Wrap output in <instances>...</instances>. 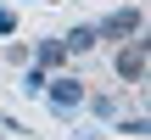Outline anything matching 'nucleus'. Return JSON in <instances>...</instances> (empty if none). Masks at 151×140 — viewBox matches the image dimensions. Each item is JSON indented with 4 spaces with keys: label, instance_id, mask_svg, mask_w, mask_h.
<instances>
[{
    "label": "nucleus",
    "instance_id": "nucleus-8",
    "mask_svg": "<svg viewBox=\"0 0 151 140\" xmlns=\"http://www.w3.org/2000/svg\"><path fill=\"white\" fill-rule=\"evenodd\" d=\"M11 34H17V11H11V6H0V39H11Z\"/></svg>",
    "mask_w": 151,
    "mask_h": 140
},
{
    "label": "nucleus",
    "instance_id": "nucleus-6",
    "mask_svg": "<svg viewBox=\"0 0 151 140\" xmlns=\"http://www.w3.org/2000/svg\"><path fill=\"white\" fill-rule=\"evenodd\" d=\"M84 107H90L95 118H106V123H118V95H84Z\"/></svg>",
    "mask_w": 151,
    "mask_h": 140
},
{
    "label": "nucleus",
    "instance_id": "nucleus-2",
    "mask_svg": "<svg viewBox=\"0 0 151 140\" xmlns=\"http://www.w3.org/2000/svg\"><path fill=\"white\" fill-rule=\"evenodd\" d=\"M134 34H146V11L140 6H118V11H106L101 22H95V39H134Z\"/></svg>",
    "mask_w": 151,
    "mask_h": 140
},
{
    "label": "nucleus",
    "instance_id": "nucleus-1",
    "mask_svg": "<svg viewBox=\"0 0 151 140\" xmlns=\"http://www.w3.org/2000/svg\"><path fill=\"white\" fill-rule=\"evenodd\" d=\"M112 67H118V79H123V84H134V90H140V84H146V73H151V45H146V34L123 39Z\"/></svg>",
    "mask_w": 151,
    "mask_h": 140
},
{
    "label": "nucleus",
    "instance_id": "nucleus-5",
    "mask_svg": "<svg viewBox=\"0 0 151 140\" xmlns=\"http://www.w3.org/2000/svg\"><path fill=\"white\" fill-rule=\"evenodd\" d=\"M34 67H45V73H50V67H67V45H62V39H39V45H34Z\"/></svg>",
    "mask_w": 151,
    "mask_h": 140
},
{
    "label": "nucleus",
    "instance_id": "nucleus-3",
    "mask_svg": "<svg viewBox=\"0 0 151 140\" xmlns=\"http://www.w3.org/2000/svg\"><path fill=\"white\" fill-rule=\"evenodd\" d=\"M84 95H90V90H84L73 73H56V79H45V101H50V112H56V118H73V112L84 107Z\"/></svg>",
    "mask_w": 151,
    "mask_h": 140
},
{
    "label": "nucleus",
    "instance_id": "nucleus-4",
    "mask_svg": "<svg viewBox=\"0 0 151 140\" xmlns=\"http://www.w3.org/2000/svg\"><path fill=\"white\" fill-rule=\"evenodd\" d=\"M62 45H67V56H84V51H95L101 39H95V22H78V28H67L62 34Z\"/></svg>",
    "mask_w": 151,
    "mask_h": 140
},
{
    "label": "nucleus",
    "instance_id": "nucleus-7",
    "mask_svg": "<svg viewBox=\"0 0 151 140\" xmlns=\"http://www.w3.org/2000/svg\"><path fill=\"white\" fill-rule=\"evenodd\" d=\"M45 79H50L45 67H28L22 73V95H45Z\"/></svg>",
    "mask_w": 151,
    "mask_h": 140
}]
</instances>
